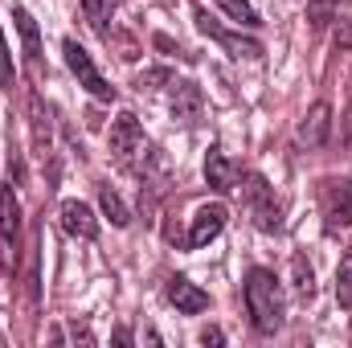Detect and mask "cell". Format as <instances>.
<instances>
[{
	"label": "cell",
	"mask_w": 352,
	"mask_h": 348,
	"mask_svg": "<svg viewBox=\"0 0 352 348\" xmlns=\"http://www.w3.org/2000/svg\"><path fill=\"white\" fill-rule=\"evenodd\" d=\"M336 299H340V307L352 312V250L344 254L340 270H336Z\"/></svg>",
	"instance_id": "obj_20"
},
{
	"label": "cell",
	"mask_w": 352,
	"mask_h": 348,
	"mask_svg": "<svg viewBox=\"0 0 352 348\" xmlns=\"http://www.w3.org/2000/svg\"><path fill=\"white\" fill-rule=\"evenodd\" d=\"M324 213L328 226H352V180H332L324 188Z\"/></svg>",
	"instance_id": "obj_9"
},
{
	"label": "cell",
	"mask_w": 352,
	"mask_h": 348,
	"mask_svg": "<svg viewBox=\"0 0 352 348\" xmlns=\"http://www.w3.org/2000/svg\"><path fill=\"white\" fill-rule=\"evenodd\" d=\"M115 8H119V0H82V12H87V21L98 33H107V21H111Z\"/></svg>",
	"instance_id": "obj_18"
},
{
	"label": "cell",
	"mask_w": 352,
	"mask_h": 348,
	"mask_svg": "<svg viewBox=\"0 0 352 348\" xmlns=\"http://www.w3.org/2000/svg\"><path fill=\"white\" fill-rule=\"evenodd\" d=\"M201 107H205V94L197 83H176V94H173V119L192 127L201 119Z\"/></svg>",
	"instance_id": "obj_11"
},
{
	"label": "cell",
	"mask_w": 352,
	"mask_h": 348,
	"mask_svg": "<svg viewBox=\"0 0 352 348\" xmlns=\"http://www.w3.org/2000/svg\"><path fill=\"white\" fill-rule=\"evenodd\" d=\"M168 303H173L176 312H184V316H197V312L209 307V295L197 283H188L184 274H173L168 279Z\"/></svg>",
	"instance_id": "obj_8"
},
{
	"label": "cell",
	"mask_w": 352,
	"mask_h": 348,
	"mask_svg": "<svg viewBox=\"0 0 352 348\" xmlns=\"http://www.w3.org/2000/svg\"><path fill=\"white\" fill-rule=\"evenodd\" d=\"M98 205H102V213L111 217V226H119V230L131 226V209L123 205V197H119L111 184H98Z\"/></svg>",
	"instance_id": "obj_15"
},
{
	"label": "cell",
	"mask_w": 352,
	"mask_h": 348,
	"mask_svg": "<svg viewBox=\"0 0 352 348\" xmlns=\"http://www.w3.org/2000/svg\"><path fill=\"white\" fill-rule=\"evenodd\" d=\"M12 87V54H8V41L0 33V90Z\"/></svg>",
	"instance_id": "obj_23"
},
{
	"label": "cell",
	"mask_w": 352,
	"mask_h": 348,
	"mask_svg": "<svg viewBox=\"0 0 352 348\" xmlns=\"http://www.w3.org/2000/svg\"><path fill=\"white\" fill-rule=\"evenodd\" d=\"M226 12H230V21H238V25H246V29H258L263 21H258V8L250 4V0H217Z\"/></svg>",
	"instance_id": "obj_17"
},
{
	"label": "cell",
	"mask_w": 352,
	"mask_h": 348,
	"mask_svg": "<svg viewBox=\"0 0 352 348\" xmlns=\"http://www.w3.org/2000/svg\"><path fill=\"white\" fill-rule=\"evenodd\" d=\"M201 345H226L221 328H205V332H201Z\"/></svg>",
	"instance_id": "obj_24"
},
{
	"label": "cell",
	"mask_w": 352,
	"mask_h": 348,
	"mask_svg": "<svg viewBox=\"0 0 352 348\" xmlns=\"http://www.w3.org/2000/svg\"><path fill=\"white\" fill-rule=\"evenodd\" d=\"M242 193H246V205H250L254 226H258L263 234H278V230H283V209H278L270 184H266L258 173H250L246 176V184H242Z\"/></svg>",
	"instance_id": "obj_2"
},
{
	"label": "cell",
	"mask_w": 352,
	"mask_h": 348,
	"mask_svg": "<svg viewBox=\"0 0 352 348\" xmlns=\"http://www.w3.org/2000/svg\"><path fill=\"white\" fill-rule=\"evenodd\" d=\"M246 312H250L254 328L266 336L283 328V291H278V279L263 266H254L246 274Z\"/></svg>",
	"instance_id": "obj_1"
},
{
	"label": "cell",
	"mask_w": 352,
	"mask_h": 348,
	"mask_svg": "<svg viewBox=\"0 0 352 348\" xmlns=\"http://www.w3.org/2000/svg\"><path fill=\"white\" fill-rule=\"evenodd\" d=\"M205 180H209L213 193H230V188H234L238 168L230 164V156H226L221 148H209V156H205Z\"/></svg>",
	"instance_id": "obj_12"
},
{
	"label": "cell",
	"mask_w": 352,
	"mask_h": 348,
	"mask_svg": "<svg viewBox=\"0 0 352 348\" xmlns=\"http://www.w3.org/2000/svg\"><path fill=\"white\" fill-rule=\"evenodd\" d=\"M226 205H205V209H197V217H192V230H188V246L197 250V246H205V242H213L221 230H226Z\"/></svg>",
	"instance_id": "obj_6"
},
{
	"label": "cell",
	"mask_w": 352,
	"mask_h": 348,
	"mask_svg": "<svg viewBox=\"0 0 352 348\" xmlns=\"http://www.w3.org/2000/svg\"><path fill=\"white\" fill-rule=\"evenodd\" d=\"M173 70H164V66H152V70H144L140 78H135V87L140 90H160V87H173Z\"/></svg>",
	"instance_id": "obj_22"
},
{
	"label": "cell",
	"mask_w": 352,
	"mask_h": 348,
	"mask_svg": "<svg viewBox=\"0 0 352 348\" xmlns=\"http://www.w3.org/2000/svg\"><path fill=\"white\" fill-rule=\"evenodd\" d=\"M107 144H111V156H115L123 168H135V156L148 152V148H144V127H140V119H135L131 111H123V115L111 123Z\"/></svg>",
	"instance_id": "obj_3"
},
{
	"label": "cell",
	"mask_w": 352,
	"mask_h": 348,
	"mask_svg": "<svg viewBox=\"0 0 352 348\" xmlns=\"http://www.w3.org/2000/svg\"><path fill=\"white\" fill-rule=\"evenodd\" d=\"M328 135H332V107H328V102H316V107L307 111V119L299 123V144H307V148H324Z\"/></svg>",
	"instance_id": "obj_10"
},
{
	"label": "cell",
	"mask_w": 352,
	"mask_h": 348,
	"mask_svg": "<svg viewBox=\"0 0 352 348\" xmlns=\"http://www.w3.org/2000/svg\"><path fill=\"white\" fill-rule=\"evenodd\" d=\"M197 29L205 33V37H213L217 45H226L234 58H263V45L254 41V37H242V33H230V29H221L205 8H197Z\"/></svg>",
	"instance_id": "obj_5"
},
{
	"label": "cell",
	"mask_w": 352,
	"mask_h": 348,
	"mask_svg": "<svg viewBox=\"0 0 352 348\" xmlns=\"http://www.w3.org/2000/svg\"><path fill=\"white\" fill-rule=\"evenodd\" d=\"M62 54H66V66H70V74L78 78V87H87L90 94H94V98H102V102H111V98H115V87L98 74V66L90 62V54L74 41V37H66V41H62Z\"/></svg>",
	"instance_id": "obj_4"
},
{
	"label": "cell",
	"mask_w": 352,
	"mask_h": 348,
	"mask_svg": "<svg viewBox=\"0 0 352 348\" xmlns=\"http://www.w3.org/2000/svg\"><path fill=\"white\" fill-rule=\"evenodd\" d=\"M0 266H4V259H0Z\"/></svg>",
	"instance_id": "obj_25"
},
{
	"label": "cell",
	"mask_w": 352,
	"mask_h": 348,
	"mask_svg": "<svg viewBox=\"0 0 352 348\" xmlns=\"http://www.w3.org/2000/svg\"><path fill=\"white\" fill-rule=\"evenodd\" d=\"M62 230L70 234V238H98V217H94V209L82 205V201H62Z\"/></svg>",
	"instance_id": "obj_7"
},
{
	"label": "cell",
	"mask_w": 352,
	"mask_h": 348,
	"mask_svg": "<svg viewBox=\"0 0 352 348\" xmlns=\"http://www.w3.org/2000/svg\"><path fill=\"white\" fill-rule=\"evenodd\" d=\"M291 291L299 303H311L316 299V270L303 254H291Z\"/></svg>",
	"instance_id": "obj_14"
},
{
	"label": "cell",
	"mask_w": 352,
	"mask_h": 348,
	"mask_svg": "<svg viewBox=\"0 0 352 348\" xmlns=\"http://www.w3.org/2000/svg\"><path fill=\"white\" fill-rule=\"evenodd\" d=\"M16 234H21V205H16L12 184H4V188H0V238L12 246Z\"/></svg>",
	"instance_id": "obj_13"
},
{
	"label": "cell",
	"mask_w": 352,
	"mask_h": 348,
	"mask_svg": "<svg viewBox=\"0 0 352 348\" xmlns=\"http://www.w3.org/2000/svg\"><path fill=\"white\" fill-rule=\"evenodd\" d=\"M12 17H16V29H21V41H25L29 62H37V54H41V33H37V21H33L25 8H12Z\"/></svg>",
	"instance_id": "obj_16"
},
{
	"label": "cell",
	"mask_w": 352,
	"mask_h": 348,
	"mask_svg": "<svg viewBox=\"0 0 352 348\" xmlns=\"http://www.w3.org/2000/svg\"><path fill=\"white\" fill-rule=\"evenodd\" d=\"M332 21H336V25H332V41H336L340 50H352V4H340Z\"/></svg>",
	"instance_id": "obj_19"
},
{
	"label": "cell",
	"mask_w": 352,
	"mask_h": 348,
	"mask_svg": "<svg viewBox=\"0 0 352 348\" xmlns=\"http://www.w3.org/2000/svg\"><path fill=\"white\" fill-rule=\"evenodd\" d=\"M336 8H340V0H311V4H307V21H311V29H324V25L336 17Z\"/></svg>",
	"instance_id": "obj_21"
}]
</instances>
